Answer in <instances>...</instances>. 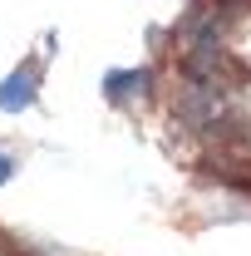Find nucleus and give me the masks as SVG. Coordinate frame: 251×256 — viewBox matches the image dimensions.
I'll return each instance as SVG.
<instances>
[{
  "label": "nucleus",
  "mask_w": 251,
  "mask_h": 256,
  "mask_svg": "<svg viewBox=\"0 0 251 256\" xmlns=\"http://www.w3.org/2000/svg\"><path fill=\"white\" fill-rule=\"evenodd\" d=\"M40 89V64H20L0 79V114H25Z\"/></svg>",
  "instance_id": "1"
},
{
  "label": "nucleus",
  "mask_w": 251,
  "mask_h": 256,
  "mask_svg": "<svg viewBox=\"0 0 251 256\" xmlns=\"http://www.w3.org/2000/svg\"><path fill=\"white\" fill-rule=\"evenodd\" d=\"M10 172H15V162H10V153H0V188L10 182Z\"/></svg>",
  "instance_id": "3"
},
{
  "label": "nucleus",
  "mask_w": 251,
  "mask_h": 256,
  "mask_svg": "<svg viewBox=\"0 0 251 256\" xmlns=\"http://www.w3.org/2000/svg\"><path fill=\"white\" fill-rule=\"evenodd\" d=\"M148 84H153V74H148V69H108V74H104V94L114 98V104L148 94Z\"/></svg>",
  "instance_id": "2"
}]
</instances>
